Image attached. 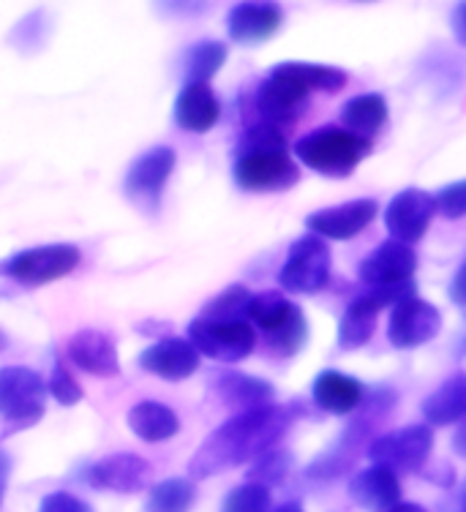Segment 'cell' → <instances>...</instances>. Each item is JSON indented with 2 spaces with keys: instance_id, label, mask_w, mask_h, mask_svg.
<instances>
[{
  "instance_id": "10",
  "label": "cell",
  "mask_w": 466,
  "mask_h": 512,
  "mask_svg": "<svg viewBox=\"0 0 466 512\" xmlns=\"http://www.w3.org/2000/svg\"><path fill=\"white\" fill-rule=\"evenodd\" d=\"M442 330V314L434 303L423 297H407L390 311L387 322V341L396 349H417L434 341Z\"/></svg>"
},
{
  "instance_id": "30",
  "label": "cell",
  "mask_w": 466,
  "mask_h": 512,
  "mask_svg": "<svg viewBox=\"0 0 466 512\" xmlns=\"http://www.w3.org/2000/svg\"><path fill=\"white\" fill-rule=\"evenodd\" d=\"M357 455H360L357 447H352V444L344 442V439H338L330 450H325L317 461L308 466V477H311V480H319V483L336 480L341 474H347L355 469Z\"/></svg>"
},
{
  "instance_id": "17",
  "label": "cell",
  "mask_w": 466,
  "mask_h": 512,
  "mask_svg": "<svg viewBox=\"0 0 466 512\" xmlns=\"http://www.w3.org/2000/svg\"><path fill=\"white\" fill-rule=\"evenodd\" d=\"M175 161V150L164 145L142 153L126 175V194L134 202H159L161 191L175 172Z\"/></svg>"
},
{
  "instance_id": "28",
  "label": "cell",
  "mask_w": 466,
  "mask_h": 512,
  "mask_svg": "<svg viewBox=\"0 0 466 512\" xmlns=\"http://www.w3.org/2000/svg\"><path fill=\"white\" fill-rule=\"evenodd\" d=\"M197 502V488L189 477H169L153 485L145 512H189Z\"/></svg>"
},
{
  "instance_id": "16",
  "label": "cell",
  "mask_w": 466,
  "mask_h": 512,
  "mask_svg": "<svg viewBox=\"0 0 466 512\" xmlns=\"http://www.w3.org/2000/svg\"><path fill=\"white\" fill-rule=\"evenodd\" d=\"M139 365H142V371L159 376V379L183 382L197 374L199 352L186 338H161L139 355Z\"/></svg>"
},
{
  "instance_id": "12",
  "label": "cell",
  "mask_w": 466,
  "mask_h": 512,
  "mask_svg": "<svg viewBox=\"0 0 466 512\" xmlns=\"http://www.w3.org/2000/svg\"><path fill=\"white\" fill-rule=\"evenodd\" d=\"M379 205L377 199H352L344 205L322 207L314 210L306 218V227L311 235H319L322 240H352L363 229L371 227V221L377 218Z\"/></svg>"
},
{
  "instance_id": "26",
  "label": "cell",
  "mask_w": 466,
  "mask_h": 512,
  "mask_svg": "<svg viewBox=\"0 0 466 512\" xmlns=\"http://www.w3.org/2000/svg\"><path fill=\"white\" fill-rule=\"evenodd\" d=\"M387 123V101L379 93H363L341 109V126L363 139H374Z\"/></svg>"
},
{
  "instance_id": "36",
  "label": "cell",
  "mask_w": 466,
  "mask_h": 512,
  "mask_svg": "<svg viewBox=\"0 0 466 512\" xmlns=\"http://www.w3.org/2000/svg\"><path fill=\"white\" fill-rule=\"evenodd\" d=\"M47 390L55 395V401H58L60 406H74L82 401V387L74 382V376L66 371V365L60 363H55V368H52Z\"/></svg>"
},
{
  "instance_id": "38",
  "label": "cell",
  "mask_w": 466,
  "mask_h": 512,
  "mask_svg": "<svg viewBox=\"0 0 466 512\" xmlns=\"http://www.w3.org/2000/svg\"><path fill=\"white\" fill-rule=\"evenodd\" d=\"M39 512H93L88 502H82L80 496L69 491L47 493L39 504Z\"/></svg>"
},
{
  "instance_id": "4",
  "label": "cell",
  "mask_w": 466,
  "mask_h": 512,
  "mask_svg": "<svg viewBox=\"0 0 466 512\" xmlns=\"http://www.w3.org/2000/svg\"><path fill=\"white\" fill-rule=\"evenodd\" d=\"M80 259V248L71 243L36 246L20 251V254H11L6 262H0V276L11 278L22 286H44L74 273Z\"/></svg>"
},
{
  "instance_id": "29",
  "label": "cell",
  "mask_w": 466,
  "mask_h": 512,
  "mask_svg": "<svg viewBox=\"0 0 466 512\" xmlns=\"http://www.w3.org/2000/svg\"><path fill=\"white\" fill-rule=\"evenodd\" d=\"M227 60V47L221 41H199L183 58V79L186 82H210Z\"/></svg>"
},
{
  "instance_id": "5",
  "label": "cell",
  "mask_w": 466,
  "mask_h": 512,
  "mask_svg": "<svg viewBox=\"0 0 466 512\" xmlns=\"http://www.w3.org/2000/svg\"><path fill=\"white\" fill-rule=\"evenodd\" d=\"M330 256L328 240L319 235H303L289 246L287 262L278 273V284L292 295H317L330 281Z\"/></svg>"
},
{
  "instance_id": "18",
  "label": "cell",
  "mask_w": 466,
  "mask_h": 512,
  "mask_svg": "<svg viewBox=\"0 0 466 512\" xmlns=\"http://www.w3.org/2000/svg\"><path fill=\"white\" fill-rule=\"evenodd\" d=\"M69 360L85 374L99 376V379H110L120 374V357L118 346L110 335L101 330H80L69 338L66 344Z\"/></svg>"
},
{
  "instance_id": "41",
  "label": "cell",
  "mask_w": 466,
  "mask_h": 512,
  "mask_svg": "<svg viewBox=\"0 0 466 512\" xmlns=\"http://www.w3.org/2000/svg\"><path fill=\"white\" fill-rule=\"evenodd\" d=\"M450 30H453V36L461 47H466V0H461L453 14H450Z\"/></svg>"
},
{
  "instance_id": "25",
  "label": "cell",
  "mask_w": 466,
  "mask_h": 512,
  "mask_svg": "<svg viewBox=\"0 0 466 512\" xmlns=\"http://www.w3.org/2000/svg\"><path fill=\"white\" fill-rule=\"evenodd\" d=\"M377 316L379 308L374 306V300L368 295H357L338 322V346L344 352L363 349L377 330Z\"/></svg>"
},
{
  "instance_id": "23",
  "label": "cell",
  "mask_w": 466,
  "mask_h": 512,
  "mask_svg": "<svg viewBox=\"0 0 466 512\" xmlns=\"http://www.w3.org/2000/svg\"><path fill=\"white\" fill-rule=\"evenodd\" d=\"M216 395H219L229 409L243 412V409H254V406L273 404L276 390H273V384L259 379V376L229 371V374H221L216 379Z\"/></svg>"
},
{
  "instance_id": "11",
  "label": "cell",
  "mask_w": 466,
  "mask_h": 512,
  "mask_svg": "<svg viewBox=\"0 0 466 512\" xmlns=\"http://www.w3.org/2000/svg\"><path fill=\"white\" fill-rule=\"evenodd\" d=\"M434 216H437L434 194H428L423 188H404L385 207L387 235L412 246V243L426 237Z\"/></svg>"
},
{
  "instance_id": "33",
  "label": "cell",
  "mask_w": 466,
  "mask_h": 512,
  "mask_svg": "<svg viewBox=\"0 0 466 512\" xmlns=\"http://www.w3.org/2000/svg\"><path fill=\"white\" fill-rule=\"evenodd\" d=\"M251 292L246 286H229L221 295L210 300L202 316L208 319H219V322H248V306H251Z\"/></svg>"
},
{
  "instance_id": "19",
  "label": "cell",
  "mask_w": 466,
  "mask_h": 512,
  "mask_svg": "<svg viewBox=\"0 0 466 512\" xmlns=\"http://www.w3.org/2000/svg\"><path fill=\"white\" fill-rule=\"evenodd\" d=\"M349 499L368 512H387L401 502V483L398 474L387 466L371 463L368 469L352 474L349 480Z\"/></svg>"
},
{
  "instance_id": "31",
  "label": "cell",
  "mask_w": 466,
  "mask_h": 512,
  "mask_svg": "<svg viewBox=\"0 0 466 512\" xmlns=\"http://www.w3.org/2000/svg\"><path fill=\"white\" fill-rule=\"evenodd\" d=\"M295 466V458L289 450H278V447H270L268 453L257 455L251 466H248V483L265 485V488H273V485H281L292 472Z\"/></svg>"
},
{
  "instance_id": "13",
  "label": "cell",
  "mask_w": 466,
  "mask_h": 512,
  "mask_svg": "<svg viewBox=\"0 0 466 512\" xmlns=\"http://www.w3.org/2000/svg\"><path fill=\"white\" fill-rule=\"evenodd\" d=\"M417 270L415 248L401 240H385L360 262L357 276L366 286H393L412 281Z\"/></svg>"
},
{
  "instance_id": "32",
  "label": "cell",
  "mask_w": 466,
  "mask_h": 512,
  "mask_svg": "<svg viewBox=\"0 0 466 512\" xmlns=\"http://www.w3.org/2000/svg\"><path fill=\"white\" fill-rule=\"evenodd\" d=\"M50 39V20H47V11H30L28 17H22L9 33V44L22 55H33L39 52Z\"/></svg>"
},
{
  "instance_id": "37",
  "label": "cell",
  "mask_w": 466,
  "mask_h": 512,
  "mask_svg": "<svg viewBox=\"0 0 466 512\" xmlns=\"http://www.w3.org/2000/svg\"><path fill=\"white\" fill-rule=\"evenodd\" d=\"M437 213L439 216L458 221L466 216V180H456L450 186L439 188L437 197Z\"/></svg>"
},
{
  "instance_id": "45",
  "label": "cell",
  "mask_w": 466,
  "mask_h": 512,
  "mask_svg": "<svg viewBox=\"0 0 466 512\" xmlns=\"http://www.w3.org/2000/svg\"><path fill=\"white\" fill-rule=\"evenodd\" d=\"M273 512H306L303 510V504L298 502H287V504H281V507H276Z\"/></svg>"
},
{
  "instance_id": "47",
  "label": "cell",
  "mask_w": 466,
  "mask_h": 512,
  "mask_svg": "<svg viewBox=\"0 0 466 512\" xmlns=\"http://www.w3.org/2000/svg\"><path fill=\"white\" fill-rule=\"evenodd\" d=\"M6 344H9V338H6V333H3V330H0V352H3V349H6Z\"/></svg>"
},
{
  "instance_id": "9",
  "label": "cell",
  "mask_w": 466,
  "mask_h": 512,
  "mask_svg": "<svg viewBox=\"0 0 466 512\" xmlns=\"http://www.w3.org/2000/svg\"><path fill=\"white\" fill-rule=\"evenodd\" d=\"M311 90L292 71V63H278L257 90V109L270 126H289L303 115Z\"/></svg>"
},
{
  "instance_id": "48",
  "label": "cell",
  "mask_w": 466,
  "mask_h": 512,
  "mask_svg": "<svg viewBox=\"0 0 466 512\" xmlns=\"http://www.w3.org/2000/svg\"><path fill=\"white\" fill-rule=\"evenodd\" d=\"M357 3H368V0H357Z\"/></svg>"
},
{
  "instance_id": "39",
  "label": "cell",
  "mask_w": 466,
  "mask_h": 512,
  "mask_svg": "<svg viewBox=\"0 0 466 512\" xmlns=\"http://www.w3.org/2000/svg\"><path fill=\"white\" fill-rule=\"evenodd\" d=\"M153 3L164 17H180V20L199 17L208 9V0H153Z\"/></svg>"
},
{
  "instance_id": "44",
  "label": "cell",
  "mask_w": 466,
  "mask_h": 512,
  "mask_svg": "<svg viewBox=\"0 0 466 512\" xmlns=\"http://www.w3.org/2000/svg\"><path fill=\"white\" fill-rule=\"evenodd\" d=\"M387 512H428L426 507H420V504H412V502H398L396 507H390Z\"/></svg>"
},
{
  "instance_id": "40",
  "label": "cell",
  "mask_w": 466,
  "mask_h": 512,
  "mask_svg": "<svg viewBox=\"0 0 466 512\" xmlns=\"http://www.w3.org/2000/svg\"><path fill=\"white\" fill-rule=\"evenodd\" d=\"M450 300H453V306L466 316V262L458 267V273L453 276V284H450Z\"/></svg>"
},
{
  "instance_id": "20",
  "label": "cell",
  "mask_w": 466,
  "mask_h": 512,
  "mask_svg": "<svg viewBox=\"0 0 466 512\" xmlns=\"http://www.w3.org/2000/svg\"><path fill=\"white\" fill-rule=\"evenodd\" d=\"M221 118L219 96L213 93L210 82H186L175 101V120L183 131L208 134Z\"/></svg>"
},
{
  "instance_id": "8",
  "label": "cell",
  "mask_w": 466,
  "mask_h": 512,
  "mask_svg": "<svg viewBox=\"0 0 466 512\" xmlns=\"http://www.w3.org/2000/svg\"><path fill=\"white\" fill-rule=\"evenodd\" d=\"M189 341L197 346L199 355H208L210 360L240 363L254 352L257 333L251 322H219V319L197 316L189 325Z\"/></svg>"
},
{
  "instance_id": "22",
  "label": "cell",
  "mask_w": 466,
  "mask_h": 512,
  "mask_svg": "<svg viewBox=\"0 0 466 512\" xmlns=\"http://www.w3.org/2000/svg\"><path fill=\"white\" fill-rule=\"evenodd\" d=\"M423 417L431 428L466 420V374H456L439 384L423 401Z\"/></svg>"
},
{
  "instance_id": "1",
  "label": "cell",
  "mask_w": 466,
  "mask_h": 512,
  "mask_svg": "<svg viewBox=\"0 0 466 512\" xmlns=\"http://www.w3.org/2000/svg\"><path fill=\"white\" fill-rule=\"evenodd\" d=\"M295 420H298L295 406L265 404L243 409L202 442V447L189 461V474L197 480H205L213 474L251 463L257 455L276 447Z\"/></svg>"
},
{
  "instance_id": "21",
  "label": "cell",
  "mask_w": 466,
  "mask_h": 512,
  "mask_svg": "<svg viewBox=\"0 0 466 512\" xmlns=\"http://www.w3.org/2000/svg\"><path fill=\"white\" fill-rule=\"evenodd\" d=\"M314 404L322 409V412L336 414V417H347L360 406L363 395H366V387L352 379V376L341 374V371H322V374L314 379Z\"/></svg>"
},
{
  "instance_id": "3",
  "label": "cell",
  "mask_w": 466,
  "mask_h": 512,
  "mask_svg": "<svg viewBox=\"0 0 466 512\" xmlns=\"http://www.w3.org/2000/svg\"><path fill=\"white\" fill-rule=\"evenodd\" d=\"M300 169L289 156V148L240 150L235 161V183L254 194H278L298 186Z\"/></svg>"
},
{
  "instance_id": "42",
  "label": "cell",
  "mask_w": 466,
  "mask_h": 512,
  "mask_svg": "<svg viewBox=\"0 0 466 512\" xmlns=\"http://www.w3.org/2000/svg\"><path fill=\"white\" fill-rule=\"evenodd\" d=\"M9 480H11V455L0 447V504H3V496H6Z\"/></svg>"
},
{
  "instance_id": "14",
  "label": "cell",
  "mask_w": 466,
  "mask_h": 512,
  "mask_svg": "<svg viewBox=\"0 0 466 512\" xmlns=\"http://www.w3.org/2000/svg\"><path fill=\"white\" fill-rule=\"evenodd\" d=\"M284 22V11L273 0H246L229 11L227 30L229 39L243 47H257L273 39Z\"/></svg>"
},
{
  "instance_id": "7",
  "label": "cell",
  "mask_w": 466,
  "mask_h": 512,
  "mask_svg": "<svg viewBox=\"0 0 466 512\" xmlns=\"http://www.w3.org/2000/svg\"><path fill=\"white\" fill-rule=\"evenodd\" d=\"M434 450V431L431 425H407L393 434L374 436L366 447L371 463L387 466L393 472H420Z\"/></svg>"
},
{
  "instance_id": "46",
  "label": "cell",
  "mask_w": 466,
  "mask_h": 512,
  "mask_svg": "<svg viewBox=\"0 0 466 512\" xmlns=\"http://www.w3.org/2000/svg\"><path fill=\"white\" fill-rule=\"evenodd\" d=\"M453 512H466V485L464 491H461V496H456V507H453Z\"/></svg>"
},
{
  "instance_id": "43",
  "label": "cell",
  "mask_w": 466,
  "mask_h": 512,
  "mask_svg": "<svg viewBox=\"0 0 466 512\" xmlns=\"http://www.w3.org/2000/svg\"><path fill=\"white\" fill-rule=\"evenodd\" d=\"M453 453H458L466 461V420L458 425V431L453 434Z\"/></svg>"
},
{
  "instance_id": "35",
  "label": "cell",
  "mask_w": 466,
  "mask_h": 512,
  "mask_svg": "<svg viewBox=\"0 0 466 512\" xmlns=\"http://www.w3.org/2000/svg\"><path fill=\"white\" fill-rule=\"evenodd\" d=\"M221 512H270V488L257 483L238 485L229 491Z\"/></svg>"
},
{
  "instance_id": "6",
  "label": "cell",
  "mask_w": 466,
  "mask_h": 512,
  "mask_svg": "<svg viewBox=\"0 0 466 512\" xmlns=\"http://www.w3.org/2000/svg\"><path fill=\"white\" fill-rule=\"evenodd\" d=\"M47 384L36 371L22 365L0 368V417L11 428H30L44 414Z\"/></svg>"
},
{
  "instance_id": "2",
  "label": "cell",
  "mask_w": 466,
  "mask_h": 512,
  "mask_svg": "<svg viewBox=\"0 0 466 512\" xmlns=\"http://www.w3.org/2000/svg\"><path fill=\"white\" fill-rule=\"evenodd\" d=\"M368 153H371V139L357 137L338 126L317 128L295 142V156L300 158V164L333 180L349 178L360 167V161L368 158Z\"/></svg>"
},
{
  "instance_id": "34",
  "label": "cell",
  "mask_w": 466,
  "mask_h": 512,
  "mask_svg": "<svg viewBox=\"0 0 466 512\" xmlns=\"http://www.w3.org/2000/svg\"><path fill=\"white\" fill-rule=\"evenodd\" d=\"M306 341H308V322H306V316H303V311H298V314L292 316L281 330L268 335V349L276 357H292V355H298L300 349L306 346Z\"/></svg>"
},
{
  "instance_id": "24",
  "label": "cell",
  "mask_w": 466,
  "mask_h": 512,
  "mask_svg": "<svg viewBox=\"0 0 466 512\" xmlns=\"http://www.w3.org/2000/svg\"><path fill=\"white\" fill-rule=\"evenodd\" d=\"M126 423L134 431V436L150 444L167 442L172 436H178L180 431L178 414L172 412L167 404H159V401H139L137 406H131Z\"/></svg>"
},
{
  "instance_id": "15",
  "label": "cell",
  "mask_w": 466,
  "mask_h": 512,
  "mask_svg": "<svg viewBox=\"0 0 466 512\" xmlns=\"http://www.w3.org/2000/svg\"><path fill=\"white\" fill-rule=\"evenodd\" d=\"M153 466L131 453H115L101 458L88 469V483L99 491L137 493L150 483Z\"/></svg>"
},
{
  "instance_id": "27",
  "label": "cell",
  "mask_w": 466,
  "mask_h": 512,
  "mask_svg": "<svg viewBox=\"0 0 466 512\" xmlns=\"http://www.w3.org/2000/svg\"><path fill=\"white\" fill-rule=\"evenodd\" d=\"M298 311L300 308L281 295V292H262V295L251 297L248 322H254L265 335H273L276 330L287 325L289 319L298 314Z\"/></svg>"
}]
</instances>
